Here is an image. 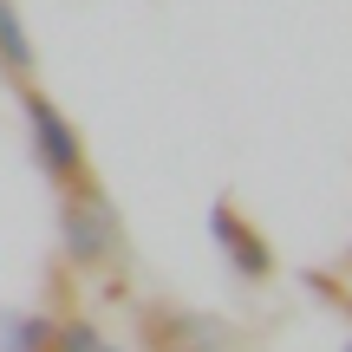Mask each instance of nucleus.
Returning <instances> with one entry per match:
<instances>
[{"label": "nucleus", "mask_w": 352, "mask_h": 352, "mask_svg": "<svg viewBox=\"0 0 352 352\" xmlns=\"http://www.w3.org/2000/svg\"><path fill=\"white\" fill-rule=\"evenodd\" d=\"M46 346H52V320H33V314H26L20 327L7 333V352H46Z\"/></svg>", "instance_id": "5"}, {"label": "nucleus", "mask_w": 352, "mask_h": 352, "mask_svg": "<svg viewBox=\"0 0 352 352\" xmlns=\"http://www.w3.org/2000/svg\"><path fill=\"white\" fill-rule=\"evenodd\" d=\"M26 118H33V138H39V157H46L52 176H78V131L52 111L39 91H26Z\"/></svg>", "instance_id": "2"}, {"label": "nucleus", "mask_w": 352, "mask_h": 352, "mask_svg": "<svg viewBox=\"0 0 352 352\" xmlns=\"http://www.w3.org/2000/svg\"><path fill=\"white\" fill-rule=\"evenodd\" d=\"M215 235H222V248H228V261H235V267H241V274H248V280H261L267 267H274V254L261 248V235H254V228L241 222L235 209H215Z\"/></svg>", "instance_id": "3"}, {"label": "nucleus", "mask_w": 352, "mask_h": 352, "mask_svg": "<svg viewBox=\"0 0 352 352\" xmlns=\"http://www.w3.org/2000/svg\"><path fill=\"white\" fill-rule=\"evenodd\" d=\"M0 59L13 65V72H26V26H20V13L0 0Z\"/></svg>", "instance_id": "4"}, {"label": "nucleus", "mask_w": 352, "mask_h": 352, "mask_svg": "<svg viewBox=\"0 0 352 352\" xmlns=\"http://www.w3.org/2000/svg\"><path fill=\"white\" fill-rule=\"evenodd\" d=\"M111 248H118V222H111V209H104L98 196L65 202V254H72V261H104Z\"/></svg>", "instance_id": "1"}, {"label": "nucleus", "mask_w": 352, "mask_h": 352, "mask_svg": "<svg viewBox=\"0 0 352 352\" xmlns=\"http://www.w3.org/2000/svg\"><path fill=\"white\" fill-rule=\"evenodd\" d=\"M52 352H104V346L85 320H65V327H52Z\"/></svg>", "instance_id": "6"}]
</instances>
